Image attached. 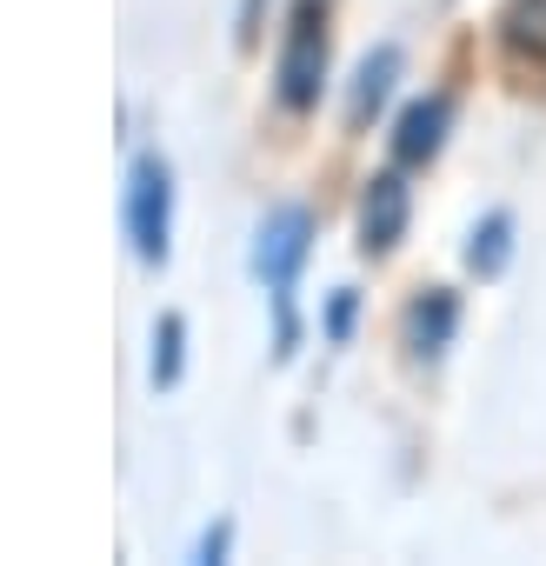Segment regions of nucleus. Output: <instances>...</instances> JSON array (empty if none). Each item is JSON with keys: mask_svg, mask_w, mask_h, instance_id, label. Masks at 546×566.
I'll return each instance as SVG.
<instances>
[{"mask_svg": "<svg viewBox=\"0 0 546 566\" xmlns=\"http://www.w3.org/2000/svg\"><path fill=\"white\" fill-rule=\"evenodd\" d=\"M400 334H407L413 360H440L453 347V334H460V294L453 287H420L413 307H407V321H400Z\"/></svg>", "mask_w": 546, "mask_h": 566, "instance_id": "nucleus-6", "label": "nucleus"}, {"mask_svg": "<svg viewBox=\"0 0 546 566\" xmlns=\"http://www.w3.org/2000/svg\"><path fill=\"white\" fill-rule=\"evenodd\" d=\"M354 314H360V294H354V287H340V294L327 301V340H334V347H347V334H354Z\"/></svg>", "mask_w": 546, "mask_h": 566, "instance_id": "nucleus-11", "label": "nucleus"}, {"mask_svg": "<svg viewBox=\"0 0 546 566\" xmlns=\"http://www.w3.org/2000/svg\"><path fill=\"white\" fill-rule=\"evenodd\" d=\"M407 213H413V193H407L400 167L374 174L367 193H360V253H367V260H387V253L407 240Z\"/></svg>", "mask_w": 546, "mask_h": 566, "instance_id": "nucleus-4", "label": "nucleus"}, {"mask_svg": "<svg viewBox=\"0 0 546 566\" xmlns=\"http://www.w3.org/2000/svg\"><path fill=\"white\" fill-rule=\"evenodd\" d=\"M321 87H327V0H294L281 67H273V94H281L287 114H314Z\"/></svg>", "mask_w": 546, "mask_h": 566, "instance_id": "nucleus-2", "label": "nucleus"}, {"mask_svg": "<svg viewBox=\"0 0 546 566\" xmlns=\"http://www.w3.org/2000/svg\"><path fill=\"white\" fill-rule=\"evenodd\" d=\"M227 546H233V520H220V526H207L200 533V559L213 566V559H227Z\"/></svg>", "mask_w": 546, "mask_h": 566, "instance_id": "nucleus-12", "label": "nucleus"}, {"mask_svg": "<svg viewBox=\"0 0 546 566\" xmlns=\"http://www.w3.org/2000/svg\"><path fill=\"white\" fill-rule=\"evenodd\" d=\"M506 260H513V213H486V220L466 233V266H473L480 280H500Z\"/></svg>", "mask_w": 546, "mask_h": 566, "instance_id": "nucleus-8", "label": "nucleus"}, {"mask_svg": "<svg viewBox=\"0 0 546 566\" xmlns=\"http://www.w3.org/2000/svg\"><path fill=\"white\" fill-rule=\"evenodd\" d=\"M127 240L140 253V266H167V240H174V167L160 154H140L127 174Z\"/></svg>", "mask_w": 546, "mask_h": 566, "instance_id": "nucleus-3", "label": "nucleus"}, {"mask_svg": "<svg viewBox=\"0 0 546 566\" xmlns=\"http://www.w3.org/2000/svg\"><path fill=\"white\" fill-rule=\"evenodd\" d=\"M546 48V0H513L506 8V48Z\"/></svg>", "mask_w": 546, "mask_h": 566, "instance_id": "nucleus-10", "label": "nucleus"}, {"mask_svg": "<svg viewBox=\"0 0 546 566\" xmlns=\"http://www.w3.org/2000/svg\"><path fill=\"white\" fill-rule=\"evenodd\" d=\"M314 253V213L307 207H273L253 233V273L273 301V354L294 360V340H301V321H294V280Z\"/></svg>", "mask_w": 546, "mask_h": 566, "instance_id": "nucleus-1", "label": "nucleus"}, {"mask_svg": "<svg viewBox=\"0 0 546 566\" xmlns=\"http://www.w3.org/2000/svg\"><path fill=\"white\" fill-rule=\"evenodd\" d=\"M180 360H187V321L180 314H160L154 321V360H147L154 387H174L180 380Z\"/></svg>", "mask_w": 546, "mask_h": 566, "instance_id": "nucleus-9", "label": "nucleus"}, {"mask_svg": "<svg viewBox=\"0 0 546 566\" xmlns=\"http://www.w3.org/2000/svg\"><path fill=\"white\" fill-rule=\"evenodd\" d=\"M447 127H453V94H420L400 107L393 120V160L400 167H427L440 147H447Z\"/></svg>", "mask_w": 546, "mask_h": 566, "instance_id": "nucleus-5", "label": "nucleus"}, {"mask_svg": "<svg viewBox=\"0 0 546 566\" xmlns=\"http://www.w3.org/2000/svg\"><path fill=\"white\" fill-rule=\"evenodd\" d=\"M393 81H400V48L387 41V48H374V54L360 61V74H354V94H347V127H367V120L387 107Z\"/></svg>", "mask_w": 546, "mask_h": 566, "instance_id": "nucleus-7", "label": "nucleus"}]
</instances>
